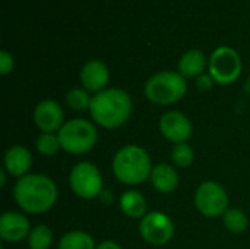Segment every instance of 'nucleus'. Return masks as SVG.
Instances as JSON below:
<instances>
[{"instance_id": "1", "label": "nucleus", "mask_w": 250, "mask_h": 249, "mask_svg": "<svg viewBox=\"0 0 250 249\" xmlns=\"http://www.w3.org/2000/svg\"><path fill=\"white\" fill-rule=\"evenodd\" d=\"M57 186L45 175H26L15 183L13 197L19 208L28 214H42L57 201Z\"/></svg>"}, {"instance_id": "2", "label": "nucleus", "mask_w": 250, "mask_h": 249, "mask_svg": "<svg viewBox=\"0 0 250 249\" xmlns=\"http://www.w3.org/2000/svg\"><path fill=\"white\" fill-rule=\"evenodd\" d=\"M91 117L104 129L123 126L132 114V98L120 88H105L92 95Z\"/></svg>"}, {"instance_id": "3", "label": "nucleus", "mask_w": 250, "mask_h": 249, "mask_svg": "<svg viewBox=\"0 0 250 249\" xmlns=\"http://www.w3.org/2000/svg\"><path fill=\"white\" fill-rule=\"evenodd\" d=\"M113 173L123 185H139L151 178L152 161L146 150L139 145L120 148L113 158Z\"/></svg>"}, {"instance_id": "4", "label": "nucleus", "mask_w": 250, "mask_h": 249, "mask_svg": "<svg viewBox=\"0 0 250 249\" xmlns=\"http://www.w3.org/2000/svg\"><path fill=\"white\" fill-rule=\"evenodd\" d=\"M145 97L160 106H168L182 100L188 91L186 79L174 70H163L152 75L145 84Z\"/></svg>"}, {"instance_id": "5", "label": "nucleus", "mask_w": 250, "mask_h": 249, "mask_svg": "<svg viewBox=\"0 0 250 249\" xmlns=\"http://www.w3.org/2000/svg\"><path fill=\"white\" fill-rule=\"evenodd\" d=\"M60 147L67 154L81 156L89 153L98 139L97 128L86 119H70L57 132Z\"/></svg>"}, {"instance_id": "6", "label": "nucleus", "mask_w": 250, "mask_h": 249, "mask_svg": "<svg viewBox=\"0 0 250 249\" xmlns=\"http://www.w3.org/2000/svg\"><path fill=\"white\" fill-rule=\"evenodd\" d=\"M208 70L217 84L230 85L237 81L242 73V59L234 48L229 45H220L209 57Z\"/></svg>"}, {"instance_id": "7", "label": "nucleus", "mask_w": 250, "mask_h": 249, "mask_svg": "<svg viewBox=\"0 0 250 249\" xmlns=\"http://www.w3.org/2000/svg\"><path fill=\"white\" fill-rule=\"evenodd\" d=\"M69 183L75 195L82 200H94L104 191L103 175L100 169L89 161H81L70 170Z\"/></svg>"}, {"instance_id": "8", "label": "nucleus", "mask_w": 250, "mask_h": 249, "mask_svg": "<svg viewBox=\"0 0 250 249\" xmlns=\"http://www.w3.org/2000/svg\"><path fill=\"white\" fill-rule=\"evenodd\" d=\"M193 201L196 210L209 219L224 216L229 210V194L218 182L208 181L201 183L195 191Z\"/></svg>"}, {"instance_id": "9", "label": "nucleus", "mask_w": 250, "mask_h": 249, "mask_svg": "<svg viewBox=\"0 0 250 249\" xmlns=\"http://www.w3.org/2000/svg\"><path fill=\"white\" fill-rule=\"evenodd\" d=\"M174 230L176 227L173 220L161 211L146 213L139 223V233L142 239L154 247L168 244L174 236Z\"/></svg>"}, {"instance_id": "10", "label": "nucleus", "mask_w": 250, "mask_h": 249, "mask_svg": "<svg viewBox=\"0 0 250 249\" xmlns=\"http://www.w3.org/2000/svg\"><path fill=\"white\" fill-rule=\"evenodd\" d=\"M158 128H160L161 135L170 142H173L174 145L186 142L192 136V132H193L190 119L177 110L164 113L160 119Z\"/></svg>"}, {"instance_id": "11", "label": "nucleus", "mask_w": 250, "mask_h": 249, "mask_svg": "<svg viewBox=\"0 0 250 249\" xmlns=\"http://www.w3.org/2000/svg\"><path fill=\"white\" fill-rule=\"evenodd\" d=\"M64 113L62 106L54 100H42L34 109V123L41 131V134L59 132L64 125Z\"/></svg>"}, {"instance_id": "12", "label": "nucleus", "mask_w": 250, "mask_h": 249, "mask_svg": "<svg viewBox=\"0 0 250 249\" xmlns=\"http://www.w3.org/2000/svg\"><path fill=\"white\" fill-rule=\"evenodd\" d=\"M31 226L28 219L16 211H6L0 217V238L4 242H21L29 236Z\"/></svg>"}, {"instance_id": "13", "label": "nucleus", "mask_w": 250, "mask_h": 249, "mask_svg": "<svg viewBox=\"0 0 250 249\" xmlns=\"http://www.w3.org/2000/svg\"><path fill=\"white\" fill-rule=\"evenodd\" d=\"M79 78L86 91H92L97 94L105 90V85L108 84L110 79V72L104 62L92 59L82 66Z\"/></svg>"}, {"instance_id": "14", "label": "nucleus", "mask_w": 250, "mask_h": 249, "mask_svg": "<svg viewBox=\"0 0 250 249\" xmlns=\"http://www.w3.org/2000/svg\"><path fill=\"white\" fill-rule=\"evenodd\" d=\"M32 166V154L23 145H13L4 153V170L13 178H23Z\"/></svg>"}, {"instance_id": "15", "label": "nucleus", "mask_w": 250, "mask_h": 249, "mask_svg": "<svg viewBox=\"0 0 250 249\" xmlns=\"http://www.w3.org/2000/svg\"><path fill=\"white\" fill-rule=\"evenodd\" d=\"M149 181L158 192L171 194L179 186V173L173 166L161 163L154 166Z\"/></svg>"}, {"instance_id": "16", "label": "nucleus", "mask_w": 250, "mask_h": 249, "mask_svg": "<svg viewBox=\"0 0 250 249\" xmlns=\"http://www.w3.org/2000/svg\"><path fill=\"white\" fill-rule=\"evenodd\" d=\"M207 68V57L201 50L192 48L183 53L179 60V73L185 78H198L204 73Z\"/></svg>"}, {"instance_id": "17", "label": "nucleus", "mask_w": 250, "mask_h": 249, "mask_svg": "<svg viewBox=\"0 0 250 249\" xmlns=\"http://www.w3.org/2000/svg\"><path fill=\"white\" fill-rule=\"evenodd\" d=\"M120 210L129 219H144L146 216V201L145 197L138 191H126L120 197Z\"/></svg>"}, {"instance_id": "18", "label": "nucleus", "mask_w": 250, "mask_h": 249, "mask_svg": "<svg viewBox=\"0 0 250 249\" xmlns=\"http://www.w3.org/2000/svg\"><path fill=\"white\" fill-rule=\"evenodd\" d=\"M57 249H97V245L88 232L72 230L60 238Z\"/></svg>"}, {"instance_id": "19", "label": "nucleus", "mask_w": 250, "mask_h": 249, "mask_svg": "<svg viewBox=\"0 0 250 249\" xmlns=\"http://www.w3.org/2000/svg\"><path fill=\"white\" fill-rule=\"evenodd\" d=\"M53 244V230L47 225H37L28 236L29 249H48Z\"/></svg>"}, {"instance_id": "20", "label": "nucleus", "mask_w": 250, "mask_h": 249, "mask_svg": "<svg viewBox=\"0 0 250 249\" xmlns=\"http://www.w3.org/2000/svg\"><path fill=\"white\" fill-rule=\"evenodd\" d=\"M223 223L229 232L236 235L243 233L249 226V220L240 208H229L223 216Z\"/></svg>"}, {"instance_id": "21", "label": "nucleus", "mask_w": 250, "mask_h": 249, "mask_svg": "<svg viewBox=\"0 0 250 249\" xmlns=\"http://www.w3.org/2000/svg\"><path fill=\"white\" fill-rule=\"evenodd\" d=\"M91 100H92V97L89 95V92L85 88H72L66 94V103L75 112L89 110Z\"/></svg>"}, {"instance_id": "22", "label": "nucleus", "mask_w": 250, "mask_h": 249, "mask_svg": "<svg viewBox=\"0 0 250 249\" xmlns=\"http://www.w3.org/2000/svg\"><path fill=\"white\" fill-rule=\"evenodd\" d=\"M171 160H173V164L177 167H182V169L189 167L195 160V151L186 142L176 144L171 151Z\"/></svg>"}, {"instance_id": "23", "label": "nucleus", "mask_w": 250, "mask_h": 249, "mask_svg": "<svg viewBox=\"0 0 250 249\" xmlns=\"http://www.w3.org/2000/svg\"><path fill=\"white\" fill-rule=\"evenodd\" d=\"M35 147H37V151H38L41 156H45V157H53V156H56L57 151L62 148V147H60L59 136H57L56 134H41V135L37 138Z\"/></svg>"}, {"instance_id": "24", "label": "nucleus", "mask_w": 250, "mask_h": 249, "mask_svg": "<svg viewBox=\"0 0 250 249\" xmlns=\"http://www.w3.org/2000/svg\"><path fill=\"white\" fill-rule=\"evenodd\" d=\"M13 66H15L13 56L7 50H1L0 51V72H1V75L10 73L13 70Z\"/></svg>"}, {"instance_id": "25", "label": "nucleus", "mask_w": 250, "mask_h": 249, "mask_svg": "<svg viewBox=\"0 0 250 249\" xmlns=\"http://www.w3.org/2000/svg\"><path fill=\"white\" fill-rule=\"evenodd\" d=\"M214 79H212V76L208 73H202L201 76H198L196 78V87H198V90H201V91H209L211 88H212V85H214Z\"/></svg>"}, {"instance_id": "26", "label": "nucleus", "mask_w": 250, "mask_h": 249, "mask_svg": "<svg viewBox=\"0 0 250 249\" xmlns=\"http://www.w3.org/2000/svg\"><path fill=\"white\" fill-rule=\"evenodd\" d=\"M97 249H122V247L113 241H104L100 245H97Z\"/></svg>"}, {"instance_id": "27", "label": "nucleus", "mask_w": 250, "mask_h": 249, "mask_svg": "<svg viewBox=\"0 0 250 249\" xmlns=\"http://www.w3.org/2000/svg\"><path fill=\"white\" fill-rule=\"evenodd\" d=\"M0 185H1V188H4V185H6V170L4 169L0 170Z\"/></svg>"}]
</instances>
